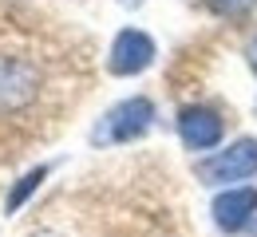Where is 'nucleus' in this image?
<instances>
[{"instance_id": "1", "label": "nucleus", "mask_w": 257, "mask_h": 237, "mask_svg": "<svg viewBox=\"0 0 257 237\" xmlns=\"http://www.w3.org/2000/svg\"><path fill=\"white\" fill-rule=\"evenodd\" d=\"M155 127V103L147 95H131V99L115 103L91 131L95 146H119V142H135Z\"/></svg>"}, {"instance_id": "2", "label": "nucleus", "mask_w": 257, "mask_h": 237, "mask_svg": "<svg viewBox=\"0 0 257 237\" xmlns=\"http://www.w3.org/2000/svg\"><path fill=\"white\" fill-rule=\"evenodd\" d=\"M257 174V138H237L225 150L210 154L198 162V178L206 186H229V182H245Z\"/></svg>"}, {"instance_id": "3", "label": "nucleus", "mask_w": 257, "mask_h": 237, "mask_svg": "<svg viewBox=\"0 0 257 237\" xmlns=\"http://www.w3.org/2000/svg\"><path fill=\"white\" fill-rule=\"evenodd\" d=\"M40 95V68L24 56L0 52V111H20Z\"/></svg>"}, {"instance_id": "4", "label": "nucleus", "mask_w": 257, "mask_h": 237, "mask_svg": "<svg viewBox=\"0 0 257 237\" xmlns=\"http://www.w3.org/2000/svg\"><path fill=\"white\" fill-rule=\"evenodd\" d=\"M155 56H159V48H155V40H151L147 32L123 28V32L111 40L107 71H111V75H139V71H147L151 64H155Z\"/></svg>"}, {"instance_id": "5", "label": "nucleus", "mask_w": 257, "mask_h": 237, "mask_svg": "<svg viewBox=\"0 0 257 237\" xmlns=\"http://www.w3.org/2000/svg\"><path fill=\"white\" fill-rule=\"evenodd\" d=\"M222 135H225V119L214 107L194 103V107L178 111V138H182V146H190V150H214L222 142Z\"/></svg>"}, {"instance_id": "6", "label": "nucleus", "mask_w": 257, "mask_h": 237, "mask_svg": "<svg viewBox=\"0 0 257 237\" xmlns=\"http://www.w3.org/2000/svg\"><path fill=\"white\" fill-rule=\"evenodd\" d=\"M210 213H214V225L222 233H241L257 217V190L253 186H229L214 198Z\"/></svg>"}, {"instance_id": "7", "label": "nucleus", "mask_w": 257, "mask_h": 237, "mask_svg": "<svg viewBox=\"0 0 257 237\" xmlns=\"http://www.w3.org/2000/svg\"><path fill=\"white\" fill-rule=\"evenodd\" d=\"M44 178H48V170H44V166L28 170V174H24V178H20L16 186H12V194H8V202H4V209H8V213H16V209H20V205L28 202V198H32L36 190H40V182H44Z\"/></svg>"}, {"instance_id": "8", "label": "nucleus", "mask_w": 257, "mask_h": 237, "mask_svg": "<svg viewBox=\"0 0 257 237\" xmlns=\"http://www.w3.org/2000/svg\"><path fill=\"white\" fill-rule=\"evenodd\" d=\"M206 8L214 16H225V20H237V16H249L257 8V0H206Z\"/></svg>"}, {"instance_id": "9", "label": "nucleus", "mask_w": 257, "mask_h": 237, "mask_svg": "<svg viewBox=\"0 0 257 237\" xmlns=\"http://www.w3.org/2000/svg\"><path fill=\"white\" fill-rule=\"evenodd\" d=\"M245 60H249V68H253V75H257V32L249 36V44H245Z\"/></svg>"}, {"instance_id": "10", "label": "nucleus", "mask_w": 257, "mask_h": 237, "mask_svg": "<svg viewBox=\"0 0 257 237\" xmlns=\"http://www.w3.org/2000/svg\"><path fill=\"white\" fill-rule=\"evenodd\" d=\"M119 4H123V8H139L143 0H119Z\"/></svg>"}]
</instances>
